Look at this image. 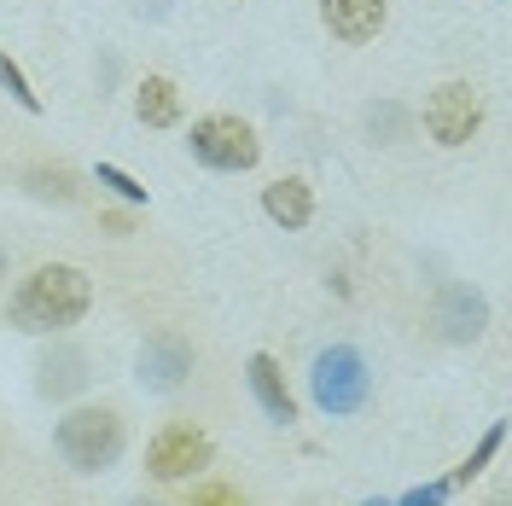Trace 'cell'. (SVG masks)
I'll return each instance as SVG.
<instances>
[{"label":"cell","instance_id":"cell-7","mask_svg":"<svg viewBox=\"0 0 512 506\" xmlns=\"http://www.w3.org/2000/svg\"><path fill=\"white\" fill-rule=\"evenodd\" d=\"M384 18H390L384 0H320V24L332 30V41H344V47L373 41L384 30Z\"/></svg>","mask_w":512,"mask_h":506},{"label":"cell","instance_id":"cell-20","mask_svg":"<svg viewBox=\"0 0 512 506\" xmlns=\"http://www.w3.org/2000/svg\"><path fill=\"white\" fill-rule=\"evenodd\" d=\"M0 280H6V256H0Z\"/></svg>","mask_w":512,"mask_h":506},{"label":"cell","instance_id":"cell-12","mask_svg":"<svg viewBox=\"0 0 512 506\" xmlns=\"http://www.w3.org/2000/svg\"><path fill=\"white\" fill-rule=\"evenodd\" d=\"M134 117L146 128H175L181 123V88H175L169 76H146V82L134 88Z\"/></svg>","mask_w":512,"mask_h":506},{"label":"cell","instance_id":"cell-21","mask_svg":"<svg viewBox=\"0 0 512 506\" xmlns=\"http://www.w3.org/2000/svg\"><path fill=\"white\" fill-rule=\"evenodd\" d=\"M134 506H158V501H134Z\"/></svg>","mask_w":512,"mask_h":506},{"label":"cell","instance_id":"cell-8","mask_svg":"<svg viewBox=\"0 0 512 506\" xmlns=\"http://www.w3.org/2000/svg\"><path fill=\"white\" fill-rule=\"evenodd\" d=\"M192 373V349L175 338V332H158V338H146L140 349V361H134V379L146 384V390H175V384Z\"/></svg>","mask_w":512,"mask_h":506},{"label":"cell","instance_id":"cell-15","mask_svg":"<svg viewBox=\"0 0 512 506\" xmlns=\"http://www.w3.org/2000/svg\"><path fill=\"white\" fill-rule=\"evenodd\" d=\"M94 181H99V187H111L117 198H123V204H146V187H140V181H134L128 169H117V163H99Z\"/></svg>","mask_w":512,"mask_h":506},{"label":"cell","instance_id":"cell-16","mask_svg":"<svg viewBox=\"0 0 512 506\" xmlns=\"http://www.w3.org/2000/svg\"><path fill=\"white\" fill-rule=\"evenodd\" d=\"M448 501V483H419V489H408L402 501H390V506H443Z\"/></svg>","mask_w":512,"mask_h":506},{"label":"cell","instance_id":"cell-2","mask_svg":"<svg viewBox=\"0 0 512 506\" xmlns=\"http://www.w3.org/2000/svg\"><path fill=\"white\" fill-rule=\"evenodd\" d=\"M53 443H59L64 466H76V472H105V466H117L123 460V419L111 408H76L59 419V431H53Z\"/></svg>","mask_w":512,"mask_h":506},{"label":"cell","instance_id":"cell-13","mask_svg":"<svg viewBox=\"0 0 512 506\" xmlns=\"http://www.w3.org/2000/svg\"><path fill=\"white\" fill-rule=\"evenodd\" d=\"M501 443H507V425H489V431H483V443L472 448V454H466V466L454 472V483H472V477H478L483 466H489V460L501 454Z\"/></svg>","mask_w":512,"mask_h":506},{"label":"cell","instance_id":"cell-10","mask_svg":"<svg viewBox=\"0 0 512 506\" xmlns=\"http://www.w3.org/2000/svg\"><path fill=\"white\" fill-rule=\"evenodd\" d=\"M262 210H268V222H274V227L297 233V227L315 222V192H309V181H297V175L268 181V187H262Z\"/></svg>","mask_w":512,"mask_h":506},{"label":"cell","instance_id":"cell-14","mask_svg":"<svg viewBox=\"0 0 512 506\" xmlns=\"http://www.w3.org/2000/svg\"><path fill=\"white\" fill-rule=\"evenodd\" d=\"M0 88H6V94L18 99L24 111H41V94H35V88H30V76H24L18 64L6 59V47H0Z\"/></svg>","mask_w":512,"mask_h":506},{"label":"cell","instance_id":"cell-6","mask_svg":"<svg viewBox=\"0 0 512 506\" xmlns=\"http://www.w3.org/2000/svg\"><path fill=\"white\" fill-rule=\"evenodd\" d=\"M210 460H216V448H210V437L198 425H163L158 437H152V448H146V472L158 477V483L198 477Z\"/></svg>","mask_w":512,"mask_h":506},{"label":"cell","instance_id":"cell-3","mask_svg":"<svg viewBox=\"0 0 512 506\" xmlns=\"http://www.w3.org/2000/svg\"><path fill=\"white\" fill-rule=\"evenodd\" d=\"M367 390H373V373H367V361H361V349L350 344H332L315 355V373H309V396H315L320 413H332V419H344L367 402Z\"/></svg>","mask_w":512,"mask_h":506},{"label":"cell","instance_id":"cell-1","mask_svg":"<svg viewBox=\"0 0 512 506\" xmlns=\"http://www.w3.org/2000/svg\"><path fill=\"white\" fill-rule=\"evenodd\" d=\"M88 303H94V280L82 274V268H70V262H41L30 280L12 291V326L18 332H64V326H76V320L88 315Z\"/></svg>","mask_w":512,"mask_h":506},{"label":"cell","instance_id":"cell-19","mask_svg":"<svg viewBox=\"0 0 512 506\" xmlns=\"http://www.w3.org/2000/svg\"><path fill=\"white\" fill-rule=\"evenodd\" d=\"M361 506H390V501H361Z\"/></svg>","mask_w":512,"mask_h":506},{"label":"cell","instance_id":"cell-11","mask_svg":"<svg viewBox=\"0 0 512 506\" xmlns=\"http://www.w3.org/2000/svg\"><path fill=\"white\" fill-rule=\"evenodd\" d=\"M437 320H443V332L454 338V344H472V338L483 332V320H489V303H483L478 291H466V285H448Z\"/></svg>","mask_w":512,"mask_h":506},{"label":"cell","instance_id":"cell-5","mask_svg":"<svg viewBox=\"0 0 512 506\" xmlns=\"http://www.w3.org/2000/svg\"><path fill=\"white\" fill-rule=\"evenodd\" d=\"M483 128V99L478 88H466V82H443L437 94L425 99V134L437 140V146H472Z\"/></svg>","mask_w":512,"mask_h":506},{"label":"cell","instance_id":"cell-9","mask_svg":"<svg viewBox=\"0 0 512 506\" xmlns=\"http://www.w3.org/2000/svg\"><path fill=\"white\" fill-rule=\"evenodd\" d=\"M245 379H251L256 408L268 413L274 425H291V419H297V402H291L286 373H280V361H274V355H251V361H245Z\"/></svg>","mask_w":512,"mask_h":506},{"label":"cell","instance_id":"cell-18","mask_svg":"<svg viewBox=\"0 0 512 506\" xmlns=\"http://www.w3.org/2000/svg\"><path fill=\"white\" fill-rule=\"evenodd\" d=\"M105 227H111V233H134V222H128L123 210H111V216H105Z\"/></svg>","mask_w":512,"mask_h":506},{"label":"cell","instance_id":"cell-4","mask_svg":"<svg viewBox=\"0 0 512 506\" xmlns=\"http://www.w3.org/2000/svg\"><path fill=\"white\" fill-rule=\"evenodd\" d=\"M192 158L204 163V169H222V175H245V169H256V158H262V140H256L251 123H239V117H198L187 134Z\"/></svg>","mask_w":512,"mask_h":506},{"label":"cell","instance_id":"cell-17","mask_svg":"<svg viewBox=\"0 0 512 506\" xmlns=\"http://www.w3.org/2000/svg\"><path fill=\"white\" fill-rule=\"evenodd\" d=\"M192 506H245L239 501V489H227V483H210V489H198Z\"/></svg>","mask_w":512,"mask_h":506}]
</instances>
